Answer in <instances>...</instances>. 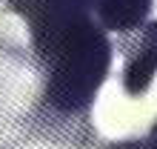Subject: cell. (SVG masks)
Returning a JSON list of instances; mask_svg holds the SVG:
<instances>
[{
	"label": "cell",
	"instance_id": "cell-2",
	"mask_svg": "<svg viewBox=\"0 0 157 149\" xmlns=\"http://www.w3.org/2000/svg\"><path fill=\"white\" fill-rule=\"evenodd\" d=\"M123 89L126 95L140 98L149 92L157 72V20L143 23L132 37H123Z\"/></svg>",
	"mask_w": 157,
	"mask_h": 149
},
{
	"label": "cell",
	"instance_id": "cell-4",
	"mask_svg": "<svg viewBox=\"0 0 157 149\" xmlns=\"http://www.w3.org/2000/svg\"><path fill=\"white\" fill-rule=\"evenodd\" d=\"M94 149H157L149 138H126V141H100Z\"/></svg>",
	"mask_w": 157,
	"mask_h": 149
},
{
	"label": "cell",
	"instance_id": "cell-3",
	"mask_svg": "<svg viewBox=\"0 0 157 149\" xmlns=\"http://www.w3.org/2000/svg\"><path fill=\"white\" fill-rule=\"evenodd\" d=\"M154 0H94V14L106 26V32L128 34L149 23Z\"/></svg>",
	"mask_w": 157,
	"mask_h": 149
},
{
	"label": "cell",
	"instance_id": "cell-5",
	"mask_svg": "<svg viewBox=\"0 0 157 149\" xmlns=\"http://www.w3.org/2000/svg\"><path fill=\"white\" fill-rule=\"evenodd\" d=\"M149 141L157 146V120H154V123H151V129H149Z\"/></svg>",
	"mask_w": 157,
	"mask_h": 149
},
{
	"label": "cell",
	"instance_id": "cell-1",
	"mask_svg": "<svg viewBox=\"0 0 157 149\" xmlns=\"http://www.w3.org/2000/svg\"><path fill=\"white\" fill-rule=\"evenodd\" d=\"M29 43L40 74V95L32 106L37 141L94 149L100 138L91 106L114 58L106 26L94 12L52 17L29 26Z\"/></svg>",
	"mask_w": 157,
	"mask_h": 149
}]
</instances>
